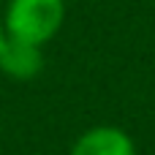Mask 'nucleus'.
<instances>
[{"instance_id": "1", "label": "nucleus", "mask_w": 155, "mask_h": 155, "mask_svg": "<svg viewBox=\"0 0 155 155\" xmlns=\"http://www.w3.org/2000/svg\"><path fill=\"white\" fill-rule=\"evenodd\" d=\"M65 25V0H8L3 33L14 41L46 46Z\"/></svg>"}, {"instance_id": "2", "label": "nucleus", "mask_w": 155, "mask_h": 155, "mask_svg": "<svg viewBox=\"0 0 155 155\" xmlns=\"http://www.w3.org/2000/svg\"><path fill=\"white\" fill-rule=\"evenodd\" d=\"M68 155H136V144L117 125H95L74 142Z\"/></svg>"}, {"instance_id": "3", "label": "nucleus", "mask_w": 155, "mask_h": 155, "mask_svg": "<svg viewBox=\"0 0 155 155\" xmlns=\"http://www.w3.org/2000/svg\"><path fill=\"white\" fill-rule=\"evenodd\" d=\"M44 68V49L25 44V41H14V38H3L0 44V71L11 79L27 82L33 76H38V71Z\"/></svg>"}, {"instance_id": "4", "label": "nucleus", "mask_w": 155, "mask_h": 155, "mask_svg": "<svg viewBox=\"0 0 155 155\" xmlns=\"http://www.w3.org/2000/svg\"><path fill=\"white\" fill-rule=\"evenodd\" d=\"M3 38H5V33H3V19H0V44H3Z\"/></svg>"}]
</instances>
